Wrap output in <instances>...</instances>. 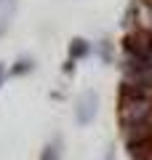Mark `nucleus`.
I'll use <instances>...</instances> for the list:
<instances>
[{
    "label": "nucleus",
    "mask_w": 152,
    "mask_h": 160,
    "mask_svg": "<svg viewBox=\"0 0 152 160\" xmlns=\"http://www.w3.org/2000/svg\"><path fill=\"white\" fill-rule=\"evenodd\" d=\"M96 109H99V96H96L94 91H85L83 96L78 99V109H75V120H78L80 126H85V123H91V120H94Z\"/></svg>",
    "instance_id": "2"
},
{
    "label": "nucleus",
    "mask_w": 152,
    "mask_h": 160,
    "mask_svg": "<svg viewBox=\"0 0 152 160\" xmlns=\"http://www.w3.org/2000/svg\"><path fill=\"white\" fill-rule=\"evenodd\" d=\"M149 11H152V0H149Z\"/></svg>",
    "instance_id": "9"
},
{
    "label": "nucleus",
    "mask_w": 152,
    "mask_h": 160,
    "mask_svg": "<svg viewBox=\"0 0 152 160\" xmlns=\"http://www.w3.org/2000/svg\"><path fill=\"white\" fill-rule=\"evenodd\" d=\"M104 160H115V149H109V152L104 155Z\"/></svg>",
    "instance_id": "7"
},
{
    "label": "nucleus",
    "mask_w": 152,
    "mask_h": 160,
    "mask_svg": "<svg viewBox=\"0 0 152 160\" xmlns=\"http://www.w3.org/2000/svg\"><path fill=\"white\" fill-rule=\"evenodd\" d=\"M118 118H120V123H123V131H131V128H139V126L152 123V99L120 96Z\"/></svg>",
    "instance_id": "1"
},
{
    "label": "nucleus",
    "mask_w": 152,
    "mask_h": 160,
    "mask_svg": "<svg viewBox=\"0 0 152 160\" xmlns=\"http://www.w3.org/2000/svg\"><path fill=\"white\" fill-rule=\"evenodd\" d=\"M0 75H3V64H0Z\"/></svg>",
    "instance_id": "8"
},
{
    "label": "nucleus",
    "mask_w": 152,
    "mask_h": 160,
    "mask_svg": "<svg viewBox=\"0 0 152 160\" xmlns=\"http://www.w3.org/2000/svg\"><path fill=\"white\" fill-rule=\"evenodd\" d=\"M99 53H101V59H104V62H109V59H112V46H109L107 40H101V46H99Z\"/></svg>",
    "instance_id": "6"
},
{
    "label": "nucleus",
    "mask_w": 152,
    "mask_h": 160,
    "mask_svg": "<svg viewBox=\"0 0 152 160\" xmlns=\"http://www.w3.org/2000/svg\"><path fill=\"white\" fill-rule=\"evenodd\" d=\"M40 160H59V142L45 144V149H43V155H40Z\"/></svg>",
    "instance_id": "4"
},
{
    "label": "nucleus",
    "mask_w": 152,
    "mask_h": 160,
    "mask_svg": "<svg viewBox=\"0 0 152 160\" xmlns=\"http://www.w3.org/2000/svg\"><path fill=\"white\" fill-rule=\"evenodd\" d=\"M88 51H91V46L85 43L83 38H75L72 43H69V62H75V59H83V56H88Z\"/></svg>",
    "instance_id": "3"
},
{
    "label": "nucleus",
    "mask_w": 152,
    "mask_h": 160,
    "mask_svg": "<svg viewBox=\"0 0 152 160\" xmlns=\"http://www.w3.org/2000/svg\"><path fill=\"white\" fill-rule=\"evenodd\" d=\"M32 67H35V62H29V59H19V62L13 64L11 75H27V72H29Z\"/></svg>",
    "instance_id": "5"
}]
</instances>
